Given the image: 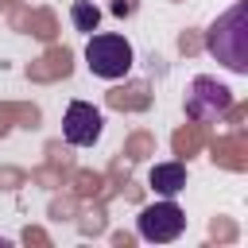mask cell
Listing matches in <instances>:
<instances>
[{
    "instance_id": "cell-1",
    "label": "cell",
    "mask_w": 248,
    "mask_h": 248,
    "mask_svg": "<svg viewBox=\"0 0 248 248\" xmlns=\"http://www.w3.org/2000/svg\"><path fill=\"white\" fill-rule=\"evenodd\" d=\"M205 50L232 74H248V8L244 4H232L221 19H213L205 35Z\"/></svg>"
},
{
    "instance_id": "cell-2",
    "label": "cell",
    "mask_w": 248,
    "mask_h": 248,
    "mask_svg": "<svg viewBox=\"0 0 248 248\" xmlns=\"http://www.w3.org/2000/svg\"><path fill=\"white\" fill-rule=\"evenodd\" d=\"M132 62H136V50H132V43L124 35H116V31L89 35V43H85V66H89V74H97L105 81H116V78H124L132 70Z\"/></svg>"
},
{
    "instance_id": "cell-3",
    "label": "cell",
    "mask_w": 248,
    "mask_h": 248,
    "mask_svg": "<svg viewBox=\"0 0 248 248\" xmlns=\"http://www.w3.org/2000/svg\"><path fill=\"white\" fill-rule=\"evenodd\" d=\"M229 108H232V89L229 85H221L217 78H205V74L190 81V89H186V116L190 120L209 124V120H221Z\"/></svg>"
},
{
    "instance_id": "cell-4",
    "label": "cell",
    "mask_w": 248,
    "mask_h": 248,
    "mask_svg": "<svg viewBox=\"0 0 248 248\" xmlns=\"http://www.w3.org/2000/svg\"><path fill=\"white\" fill-rule=\"evenodd\" d=\"M182 229H186V213H182L170 198H163V202L140 209V217H136V232H140L143 240H155V244L178 240Z\"/></svg>"
},
{
    "instance_id": "cell-5",
    "label": "cell",
    "mask_w": 248,
    "mask_h": 248,
    "mask_svg": "<svg viewBox=\"0 0 248 248\" xmlns=\"http://www.w3.org/2000/svg\"><path fill=\"white\" fill-rule=\"evenodd\" d=\"M101 128H105L101 108H93L89 101H70V105H66V116H62V136H66V143H74V147H93V143L101 140Z\"/></svg>"
},
{
    "instance_id": "cell-6",
    "label": "cell",
    "mask_w": 248,
    "mask_h": 248,
    "mask_svg": "<svg viewBox=\"0 0 248 248\" xmlns=\"http://www.w3.org/2000/svg\"><path fill=\"white\" fill-rule=\"evenodd\" d=\"M147 182H151V190H155V194L174 198V194H182V190H186V167H182V163H155V167H151V174H147Z\"/></svg>"
},
{
    "instance_id": "cell-7",
    "label": "cell",
    "mask_w": 248,
    "mask_h": 248,
    "mask_svg": "<svg viewBox=\"0 0 248 248\" xmlns=\"http://www.w3.org/2000/svg\"><path fill=\"white\" fill-rule=\"evenodd\" d=\"M70 19H74V27H78V31L93 35V31H97V23H101V8H97L93 0H74Z\"/></svg>"
}]
</instances>
